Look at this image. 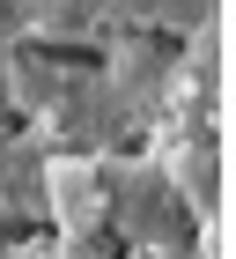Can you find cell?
<instances>
[{
	"label": "cell",
	"mask_w": 236,
	"mask_h": 259,
	"mask_svg": "<svg viewBox=\"0 0 236 259\" xmlns=\"http://www.w3.org/2000/svg\"><path fill=\"white\" fill-rule=\"evenodd\" d=\"M52 215H59V230H96L103 222V185L89 163H59L52 170Z\"/></svg>",
	"instance_id": "1"
}]
</instances>
